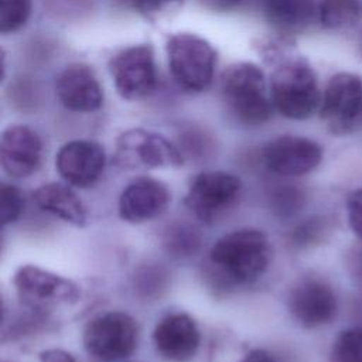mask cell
Segmentation results:
<instances>
[{"instance_id":"cell-9","label":"cell","mask_w":362,"mask_h":362,"mask_svg":"<svg viewBox=\"0 0 362 362\" xmlns=\"http://www.w3.org/2000/svg\"><path fill=\"white\" fill-rule=\"evenodd\" d=\"M320 113L334 133H346L362 116V79L349 72L334 75L324 90Z\"/></svg>"},{"instance_id":"cell-20","label":"cell","mask_w":362,"mask_h":362,"mask_svg":"<svg viewBox=\"0 0 362 362\" xmlns=\"http://www.w3.org/2000/svg\"><path fill=\"white\" fill-rule=\"evenodd\" d=\"M320 20L327 28H348L362 20L359 0H322Z\"/></svg>"},{"instance_id":"cell-29","label":"cell","mask_w":362,"mask_h":362,"mask_svg":"<svg viewBox=\"0 0 362 362\" xmlns=\"http://www.w3.org/2000/svg\"><path fill=\"white\" fill-rule=\"evenodd\" d=\"M38 361L40 362H76L69 352L58 348L41 351L38 355Z\"/></svg>"},{"instance_id":"cell-8","label":"cell","mask_w":362,"mask_h":362,"mask_svg":"<svg viewBox=\"0 0 362 362\" xmlns=\"http://www.w3.org/2000/svg\"><path fill=\"white\" fill-rule=\"evenodd\" d=\"M240 188V180L230 173L202 171L191 180L184 202L197 218L209 222L236 201Z\"/></svg>"},{"instance_id":"cell-19","label":"cell","mask_w":362,"mask_h":362,"mask_svg":"<svg viewBox=\"0 0 362 362\" xmlns=\"http://www.w3.org/2000/svg\"><path fill=\"white\" fill-rule=\"evenodd\" d=\"M260 4L266 20L283 31L303 30L315 11L314 0H260Z\"/></svg>"},{"instance_id":"cell-2","label":"cell","mask_w":362,"mask_h":362,"mask_svg":"<svg viewBox=\"0 0 362 362\" xmlns=\"http://www.w3.org/2000/svg\"><path fill=\"white\" fill-rule=\"evenodd\" d=\"M221 90L229 110L240 123L259 126L270 119L274 106L257 65L238 62L228 66L221 78Z\"/></svg>"},{"instance_id":"cell-4","label":"cell","mask_w":362,"mask_h":362,"mask_svg":"<svg viewBox=\"0 0 362 362\" xmlns=\"http://www.w3.org/2000/svg\"><path fill=\"white\" fill-rule=\"evenodd\" d=\"M170 72L175 83L185 92H202L214 79L216 52L202 37L178 33L167 41Z\"/></svg>"},{"instance_id":"cell-22","label":"cell","mask_w":362,"mask_h":362,"mask_svg":"<svg viewBox=\"0 0 362 362\" xmlns=\"http://www.w3.org/2000/svg\"><path fill=\"white\" fill-rule=\"evenodd\" d=\"M33 8V0H0V31L14 33L25 25Z\"/></svg>"},{"instance_id":"cell-14","label":"cell","mask_w":362,"mask_h":362,"mask_svg":"<svg viewBox=\"0 0 362 362\" xmlns=\"http://www.w3.org/2000/svg\"><path fill=\"white\" fill-rule=\"evenodd\" d=\"M170 199L171 194L163 181L140 177L129 182L122 191L117 212L124 222L143 223L161 215Z\"/></svg>"},{"instance_id":"cell-18","label":"cell","mask_w":362,"mask_h":362,"mask_svg":"<svg viewBox=\"0 0 362 362\" xmlns=\"http://www.w3.org/2000/svg\"><path fill=\"white\" fill-rule=\"evenodd\" d=\"M33 198L35 204L45 212L76 226L82 228L86 223V211L69 184L47 182L40 185Z\"/></svg>"},{"instance_id":"cell-15","label":"cell","mask_w":362,"mask_h":362,"mask_svg":"<svg viewBox=\"0 0 362 362\" xmlns=\"http://www.w3.org/2000/svg\"><path fill=\"white\" fill-rule=\"evenodd\" d=\"M42 141L38 133L25 124L8 126L0 141V163L13 178H25L41 164Z\"/></svg>"},{"instance_id":"cell-26","label":"cell","mask_w":362,"mask_h":362,"mask_svg":"<svg viewBox=\"0 0 362 362\" xmlns=\"http://www.w3.org/2000/svg\"><path fill=\"white\" fill-rule=\"evenodd\" d=\"M325 230V223L321 218L307 219L304 223L298 225L291 233V242L296 246H307L320 239Z\"/></svg>"},{"instance_id":"cell-25","label":"cell","mask_w":362,"mask_h":362,"mask_svg":"<svg viewBox=\"0 0 362 362\" xmlns=\"http://www.w3.org/2000/svg\"><path fill=\"white\" fill-rule=\"evenodd\" d=\"M199 245V239L197 233L188 228H177L173 230L171 235H168L167 246L168 250L174 252L175 255H189L197 250Z\"/></svg>"},{"instance_id":"cell-17","label":"cell","mask_w":362,"mask_h":362,"mask_svg":"<svg viewBox=\"0 0 362 362\" xmlns=\"http://www.w3.org/2000/svg\"><path fill=\"white\" fill-rule=\"evenodd\" d=\"M57 96L72 112H95L103 103V89L95 72L83 64L68 65L57 78Z\"/></svg>"},{"instance_id":"cell-27","label":"cell","mask_w":362,"mask_h":362,"mask_svg":"<svg viewBox=\"0 0 362 362\" xmlns=\"http://www.w3.org/2000/svg\"><path fill=\"white\" fill-rule=\"evenodd\" d=\"M182 0H132L133 8L146 18H156L168 10L177 8Z\"/></svg>"},{"instance_id":"cell-28","label":"cell","mask_w":362,"mask_h":362,"mask_svg":"<svg viewBox=\"0 0 362 362\" xmlns=\"http://www.w3.org/2000/svg\"><path fill=\"white\" fill-rule=\"evenodd\" d=\"M346 212L352 232L362 239V188L355 189L348 195Z\"/></svg>"},{"instance_id":"cell-23","label":"cell","mask_w":362,"mask_h":362,"mask_svg":"<svg viewBox=\"0 0 362 362\" xmlns=\"http://www.w3.org/2000/svg\"><path fill=\"white\" fill-rule=\"evenodd\" d=\"M24 211V198L21 191L11 184L3 182L0 187V221L1 225L16 222Z\"/></svg>"},{"instance_id":"cell-24","label":"cell","mask_w":362,"mask_h":362,"mask_svg":"<svg viewBox=\"0 0 362 362\" xmlns=\"http://www.w3.org/2000/svg\"><path fill=\"white\" fill-rule=\"evenodd\" d=\"M304 202V195L298 188L293 185H286L276 189L270 197V204L273 211L280 216H290L297 212Z\"/></svg>"},{"instance_id":"cell-10","label":"cell","mask_w":362,"mask_h":362,"mask_svg":"<svg viewBox=\"0 0 362 362\" xmlns=\"http://www.w3.org/2000/svg\"><path fill=\"white\" fill-rule=\"evenodd\" d=\"M291 317L304 328L329 324L337 315L338 303L331 286L317 277H305L294 284L287 300Z\"/></svg>"},{"instance_id":"cell-3","label":"cell","mask_w":362,"mask_h":362,"mask_svg":"<svg viewBox=\"0 0 362 362\" xmlns=\"http://www.w3.org/2000/svg\"><path fill=\"white\" fill-rule=\"evenodd\" d=\"M270 98L274 109L288 119H307L321 103L317 78L303 59L280 65L272 75Z\"/></svg>"},{"instance_id":"cell-12","label":"cell","mask_w":362,"mask_h":362,"mask_svg":"<svg viewBox=\"0 0 362 362\" xmlns=\"http://www.w3.org/2000/svg\"><path fill=\"white\" fill-rule=\"evenodd\" d=\"M117 156L126 164H140L147 168L184 164L181 151L168 139L144 129L124 132L117 140Z\"/></svg>"},{"instance_id":"cell-1","label":"cell","mask_w":362,"mask_h":362,"mask_svg":"<svg viewBox=\"0 0 362 362\" xmlns=\"http://www.w3.org/2000/svg\"><path fill=\"white\" fill-rule=\"evenodd\" d=\"M209 260L232 283L247 284L269 267L267 236L255 228H240L219 239L209 249Z\"/></svg>"},{"instance_id":"cell-30","label":"cell","mask_w":362,"mask_h":362,"mask_svg":"<svg viewBox=\"0 0 362 362\" xmlns=\"http://www.w3.org/2000/svg\"><path fill=\"white\" fill-rule=\"evenodd\" d=\"M240 362H276L274 356L267 352L266 349H262V348H255V349H250L243 358Z\"/></svg>"},{"instance_id":"cell-5","label":"cell","mask_w":362,"mask_h":362,"mask_svg":"<svg viewBox=\"0 0 362 362\" xmlns=\"http://www.w3.org/2000/svg\"><path fill=\"white\" fill-rule=\"evenodd\" d=\"M136 320L123 311H109L92 318L83 331V346L99 362H120L137 346Z\"/></svg>"},{"instance_id":"cell-7","label":"cell","mask_w":362,"mask_h":362,"mask_svg":"<svg viewBox=\"0 0 362 362\" xmlns=\"http://www.w3.org/2000/svg\"><path fill=\"white\" fill-rule=\"evenodd\" d=\"M109 71L117 93L126 100H139L157 88L154 51L148 44H137L117 52Z\"/></svg>"},{"instance_id":"cell-13","label":"cell","mask_w":362,"mask_h":362,"mask_svg":"<svg viewBox=\"0 0 362 362\" xmlns=\"http://www.w3.org/2000/svg\"><path fill=\"white\" fill-rule=\"evenodd\" d=\"M106 154L100 144L90 140H72L64 144L55 157V168L69 185L86 188L103 173Z\"/></svg>"},{"instance_id":"cell-6","label":"cell","mask_w":362,"mask_h":362,"mask_svg":"<svg viewBox=\"0 0 362 362\" xmlns=\"http://www.w3.org/2000/svg\"><path fill=\"white\" fill-rule=\"evenodd\" d=\"M13 284L20 301L33 311L72 305L81 297L79 287L72 280L34 264L18 267Z\"/></svg>"},{"instance_id":"cell-11","label":"cell","mask_w":362,"mask_h":362,"mask_svg":"<svg viewBox=\"0 0 362 362\" xmlns=\"http://www.w3.org/2000/svg\"><path fill=\"white\" fill-rule=\"evenodd\" d=\"M321 160V146L301 136H279L263 148V161L267 170L284 177L304 175L313 171Z\"/></svg>"},{"instance_id":"cell-21","label":"cell","mask_w":362,"mask_h":362,"mask_svg":"<svg viewBox=\"0 0 362 362\" xmlns=\"http://www.w3.org/2000/svg\"><path fill=\"white\" fill-rule=\"evenodd\" d=\"M334 362H362V327L344 329L332 346Z\"/></svg>"},{"instance_id":"cell-16","label":"cell","mask_w":362,"mask_h":362,"mask_svg":"<svg viewBox=\"0 0 362 362\" xmlns=\"http://www.w3.org/2000/svg\"><path fill=\"white\" fill-rule=\"evenodd\" d=\"M199 342V328L194 318L185 313L165 315L153 331L156 351L171 362H187L194 358Z\"/></svg>"},{"instance_id":"cell-31","label":"cell","mask_w":362,"mask_h":362,"mask_svg":"<svg viewBox=\"0 0 362 362\" xmlns=\"http://www.w3.org/2000/svg\"><path fill=\"white\" fill-rule=\"evenodd\" d=\"M208 7L215 8V10H232L235 7H238L239 4H242L245 0H202Z\"/></svg>"}]
</instances>
